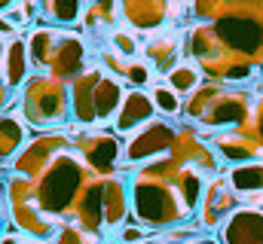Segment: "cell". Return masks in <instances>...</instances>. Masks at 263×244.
I'll return each mask as SVG.
<instances>
[{"label":"cell","mask_w":263,"mask_h":244,"mask_svg":"<svg viewBox=\"0 0 263 244\" xmlns=\"http://www.w3.org/2000/svg\"><path fill=\"white\" fill-rule=\"evenodd\" d=\"M254 122H257V137L263 144V98H257V104H254Z\"/></svg>","instance_id":"603a6c76"},{"label":"cell","mask_w":263,"mask_h":244,"mask_svg":"<svg viewBox=\"0 0 263 244\" xmlns=\"http://www.w3.org/2000/svg\"><path fill=\"white\" fill-rule=\"evenodd\" d=\"M55 244H101V238L89 226H67V229L59 232Z\"/></svg>","instance_id":"44dd1931"},{"label":"cell","mask_w":263,"mask_h":244,"mask_svg":"<svg viewBox=\"0 0 263 244\" xmlns=\"http://www.w3.org/2000/svg\"><path fill=\"white\" fill-rule=\"evenodd\" d=\"M15 31H18V28L12 25V18H3V15H0V34H15Z\"/></svg>","instance_id":"cb8c5ba5"},{"label":"cell","mask_w":263,"mask_h":244,"mask_svg":"<svg viewBox=\"0 0 263 244\" xmlns=\"http://www.w3.org/2000/svg\"><path fill=\"white\" fill-rule=\"evenodd\" d=\"M3 83L9 89L22 86L31 73V55H28V43L22 37H12V43H6V55H3Z\"/></svg>","instance_id":"8fae6325"},{"label":"cell","mask_w":263,"mask_h":244,"mask_svg":"<svg viewBox=\"0 0 263 244\" xmlns=\"http://www.w3.org/2000/svg\"><path fill=\"white\" fill-rule=\"evenodd\" d=\"M22 113L31 125H40V128H52V125L65 122L67 113H70V101H67L62 79H55L49 73L31 76L28 86H25Z\"/></svg>","instance_id":"277c9868"},{"label":"cell","mask_w":263,"mask_h":244,"mask_svg":"<svg viewBox=\"0 0 263 244\" xmlns=\"http://www.w3.org/2000/svg\"><path fill=\"white\" fill-rule=\"evenodd\" d=\"M193 244H214V241H193Z\"/></svg>","instance_id":"83f0119b"},{"label":"cell","mask_w":263,"mask_h":244,"mask_svg":"<svg viewBox=\"0 0 263 244\" xmlns=\"http://www.w3.org/2000/svg\"><path fill=\"white\" fill-rule=\"evenodd\" d=\"M239 208V192L233 189L230 177H214V180L205 186L202 192V201H199V226L202 229H214L220 226L233 211Z\"/></svg>","instance_id":"52a82bcc"},{"label":"cell","mask_w":263,"mask_h":244,"mask_svg":"<svg viewBox=\"0 0 263 244\" xmlns=\"http://www.w3.org/2000/svg\"><path fill=\"white\" fill-rule=\"evenodd\" d=\"M28 55L34 67H46L49 76L55 79H77L83 73L86 61V43L70 34V31H55V28H40L28 40Z\"/></svg>","instance_id":"7a4b0ae2"},{"label":"cell","mask_w":263,"mask_h":244,"mask_svg":"<svg viewBox=\"0 0 263 244\" xmlns=\"http://www.w3.org/2000/svg\"><path fill=\"white\" fill-rule=\"evenodd\" d=\"M144 238H147V232H144V229H135V226L120 229V244H135V241H144Z\"/></svg>","instance_id":"7402d4cb"},{"label":"cell","mask_w":263,"mask_h":244,"mask_svg":"<svg viewBox=\"0 0 263 244\" xmlns=\"http://www.w3.org/2000/svg\"><path fill=\"white\" fill-rule=\"evenodd\" d=\"M178 46H181L178 37L156 34V37L147 40V46H144L141 52L147 55V64H150V67H156V70H172V67H175V58H178V52H181Z\"/></svg>","instance_id":"4fadbf2b"},{"label":"cell","mask_w":263,"mask_h":244,"mask_svg":"<svg viewBox=\"0 0 263 244\" xmlns=\"http://www.w3.org/2000/svg\"><path fill=\"white\" fill-rule=\"evenodd\" d=\"M120 12L126 15L132 28H141V31H153L168 22V3H123Z\"/></svg>","instance_id":"7c38bea8"},{"label":"cell","mask_w":263,"mask_h":244,"mask_svg":"<svg viewBox=\"0 0 263 244\" xmlns=\"http://www.w3.org/2000/svg\"><path fill=\"white\" fill-rule=\"evenodd\" d=\"M168 79V86L178 92V95H184V92H196L199 89V79H202V70H199L193 61H181V64H175L168 73H165Z\"/></svg>","instance_id":"e0dca14e"},{"label":"cell","mask_w":263,"mask_h":244,"mask_svg":"<svg viewBox=\"0 0 263 244\" xmlns=\"http://www.w3.org/2000/svg\"><path fill=\"white\" fill-rule=\"evenodd\" d=\"M150 101H153L156 113H162V116H178V113L184 110V98H181L168 83H156V86L150 89Z\"/></svg>","instance_id":"ac0fdd59"},{"label":"cell","mask_w":263,"mask_h":244,"mask_svg":"<svg viewBox=\"0 0 263 244\" xmlns=\"http://www.w3.org/2000/svg\"><path fill=\"white\" fill-rule=\"evenodd\" d=\"M3 55H6V43L0 40V67H3Z\"/></svg>","instance_id":"484cf974"},{"label":"cell","mask_w":263,"mask_h":244,"mask_svg":"<svg viewBox=\"0 0 263 244\" xmlns=\"http://www.w3.org/2000/svg\"><path fill=\"white\" fill-rule=\"evenodd\" d=\"M251 98L245 92H227L220 86H205L196 89L193 98L187 101V119L193 116L199 125H214V128H236L251 122Z\"/></svg>","instance_id":"3957f363"},{"label":"cell","mask_w":263,"mask_h":244,"mask_svg":"<svg viewBox=\"0 0 263 244\" xmlns=\"http://www.w3.org/2000/svg\"><path fill=\"white\" fill-rule=\"evenodd\" d=\"M25 140V128L15 116H0V162L12 159Z\"/></svg>","instance_id":"2e32d148"},{"label":"cell","mask_w":263,"mask_h":244,"mask_svg":"<svg viewBox=\"0 0 263 244\" xmlns=\"http://www.w3.org/2000/svg\"><path fill=\"white\" fill-rule=\"evenodd\" d=\"M25 244H40V241H34V238H28V241H25Z\"/></svg>","instance_id":"4316f807"},{"label":"cell","mask_w":263,"mask_h":244,"mask_svg":"<svg viewBox=\"0 0 263 244\" xmlns=\"http://www.w3.org/2000/svg\"><path fill=\"white\" fill-rule=\"evenodd\" d=\"M175 140H178V128L175 125H165L162 119H153V122H147L144 128H138L126 140L123 153H126L129 162H150V159L168 153L175 147Z\"/></svg>","instance_id":"8992f818"},{"label":"cell","mask_w":263,"mask_h":244,"mask_svg":"<svg viewBox=\"0 0 263 244\" xmlns=\"http://www.w3.org/2000/svg\"><path fill=\"white\" fill-rule=\"evenodd\" d=\"M6 107H9V86L0 83V110H6Z\"/></svg>","instance_id":"d4e9b609"},{"label":"cell","mask_w":263,"mask_h":244,"mask_svg":"<svg viewBox=\"0 0 263 244\" xmlns=\"http://www.w3.org/2000/svg\"><path fill=\"white\" fill-rule=\"evenodd\" d=\"M227 177L233 183V189L239 192V201L245 195H263V162H248V165H236L227 171Z\"/></svg>","instance_id":"5bb4252c"},{"label":"cell","mask_w":263,"mask_h":244,"mask_svg":"<svg viewBox=\"0 0 263 244\" xmlns=\"http://www.w3.org/2000/svg\"><path fill=\"white\" fill-rule=\"evenodd\" d=\"M73 147L92 165V171H98L101 177H107V174L117 171L120 153L126 150V144L117 134H110V131H86V134H77L73 137Z\"/></svg>","instance_id":"5b68a950"},{"label":"cell","mask_w":263,"mask_h":244,"mask_svg":"<svg viewBox=\"0 0 263 244\" xmlns=\"http://www.w3.org/2000/svg\"><path fill=\"white\" fill-rule=\"evenodd\" d=\"M40 22H46V25H73L86 9L77 3V0H46V3H40Z\"/></svg>","instance_id":"9a60e30c"},{"label":"cell","mask_w":263,"mask_h":244,"mask_svg":"<svg viewBox=\"0 0 263 244\" xmlns=\"http://www.w3.org/2000/svg\"><path fill=\"white\" fill-rule=\"evenodd\" d=\"M153 116H156V107H153L150 95H144L141 89H132V92L123 95V104H120V110H117V116H114L110 125L120 134H135L138 128L153 122Z\"/></svg>","instance_id":"30bf717a"},{"label":"cell","mask_w":263,"mask_h":244,"mask_svg":"<svg viewBox=\"0 0 263 244\" xmlns=\"http://www.w3.org/2000/svg\"><path fill=\"white\" fill-rule=\"evenodd\" d=\"M144 244H162V241H144Z\"/></svg>","instance_id":"f1b7e54d"},{"label":"cell","mask_w":263,"mask_h":244,"mask_svg":"<svg viewBox=\"0 0 263 244\" xmlns=\"http://www.w3.org/2000/svg\"><path fill=\"white\" fill-rule=\"evenodd\" d=\"M123 104V89L107 70L92 67L83 70L73 79V98H70V113L86 125H110L117 110Z\"/></svg>","instance_id":"6da1fadb"},{"label":"cell","mask_w":263,"mask_h":244,"mask_svg":"<svg viewBox=\"0 0 263 244\" xmlns=\"http://www.w3.org/2000/svg\"><path fill=\"white\" fill-rule=\"evenodd\" d=\"M0 229H3V214H0Z\"/></svg>","instance_id":"f546056e"},{"label":"cell","mask_w":263,"mask_h":244,"mask_svg":"<svg viewBox=\"0 0 263 244\" xmlns=\"http://www.w3.org/2000/svg\"><path fill=\"white\" fill-rule=\"evenodd\" d=\"M110 43H114V52H117V58H132L141 52V43H138V37L129 34V31H123V28H117V31H110Z\"/></svg>","instance_id":"ffe728a7"},{"label":"cell","mask_w":263,"mask_h":244,"mask_svg":"<svg viewBox=\"0 0 263 244\" xmlns=\"http://www.w3.org/2000/svg\"><path fill=\"white\" fill-rule=\"evenodd\" d=\"M220 241L223 244H263V211L239 205L220 223Z\"/></svg>","instance_id":"9c48e42d"},{"label":"cell","mask_w":263,"mask_h":244,"mask_svg":"<svg viewBox=\"0 0 263 244\" xmlns=\"http://www.w3.org/2000/svg\"><path fill=\"white\" fill-rule=\"evenodd\" d=\"M211 150H217L223 159L239 162V165L260 162V159H263L260 137H257L248 125H236V128H227V131L214 134V137H211Z\"/></svg>","instance_id":"ba28073f"},{"label":"cell","mask_w":263,"mask_h":244,"mask_svg":"<svg viewBox=\"0 0 263 244\" xmlns=\"http://www.w3.org/2000/svg\"><path fill=\"white\" fill-rule=\"evenodd\" d=\"M104 61H107L117 73H123L135 89H144V86L153 79V67H150L147 61H138V58H135V61H120V58H117V61H114L110 55H104Z\"/></svg>","instance_id":"d6986e66"}]
</instances>
